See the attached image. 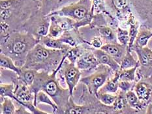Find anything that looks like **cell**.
I'll use <instances>...</instances> for the list:
<instances>
[{
  "label": "cell",
  "instance_id": "obj_4",
  "mask_svg": "<svg viewBox=\"0 0 152 114\" xmlns=\"http://www.w3.org/2000/svg\"><path fill=\"white\" fill-rule=\"evenodd\" d=\"M91 0H80L77 3L65 6L59 11L51 12L47 16L59 15L73 20L77 24V28L90 24L93 16L91 15Z\"/></svg>",
  "mask_w": 152,
  "mask_h": 114
},
{
  "label": "cell",
  "instance_id": "obj_3",
  "mask_svg": "<svg viewBox=\"0 0 152 114\" xmlns=\"http://www.w3.org/2000/svg\"><path fill=\"white\" fill-rule=\"evenodd\" d=\"M68 50L48 48L39 42L29 51L22 68L52 73L58 67Z\"/></svg>",
  "mask_w": 152,
  "mask_h": 114
},
{
  "label": "cell",
  "instance_id": "obj_18",
  "mask_svg": "<svg viewBox=\"0 0 152 114\" xmlns=\"http://www.w3.org/2000/svg\"><path fill=\"white\" fill-rule=\"evenodd\" d=\"M46 104L50 106L53 109V112L54 113H58L59 111V107L57 106L54 101L53 100L51 97L48 95V94L44 92L43 91H40L37 93L35 95V105L37 106L39 104Z\"/></svg>",
  "mask_w": 152,
  "mask_h": 114
},
{
  "label": "cell",
  "instance_id": "obj_19",
  "mask_svg": "<svg viewBox=\"0 0 152 114\" xmlns=\"http://www.w3.org/2000/svg\"><path fill=\"white\" fill-rule=\"evenodd\" d=\"M50 16H53L55 20L57 22L59 25L64 31H72L74 29L77 28V24L73 20L66 17V16H61L59 15H52Z\"/></svg>",
  "mask_w": 152,
  "mask_h": 114
},
{
  "label": "cell",
  "instance_id": "obj_12",
  "mask_svg": "<svg viewBox=\"0 0 152 114\" xmlns=\"http://www.w3.org/2000/svg\"><path fill=\"white\" fill-rule=\"evenodd\" d=\"M100 49L110 55L119 64H120L122 59L124 58L127 51L128 46L121 44L118 42L107 43L102 46Z\"/></svg>",
  "mask_w": 152,
  "mask_h": 114
},
{
  "label": "cell",
  "instance_id": "obj_35",
  "mask_svg": "<svg viewBox=\"0 0 152 114\" xmlns=\"http://www.w3.org/2000/svg\"><path fill=\"white\" fill-rule=\"evenodd\" d=\"M104 40L101 36L94 37L91 39L90 44L95 49H100L104 45Z\"/></svg>",
  "mask_w": 152,
  "mask_h": 114
},
{
  "label": "cell",
  "instance_id": "obj_37",
  "mask_svg": "<svg viewBox=\"0 0 152 114\" xmlns=\"http://www.w3.org/2000/svg\"><path fill=\"white\" fill-rule=\"evenodd\" d=\"M146 113L147 114H152V102L148 104V106H147Z\"/></svg>",
  "mask_w": 152,
  "mask_h": 114
},
{
  "label": "cell",
  "instance_id": "obj_10",
  "mask_svg": "<svg viewBox=\"0 0 152 114\" xmlns=\"http://www.w3.org/2000/svg\"><path fill=\"white\" fill-rule=\"evenodd\" d=\"M134 91L137 97L146 106L152 102V82L151 80L145 78L138 81L134 85Z\"/></svg>",
  "mask_w": 152,
  "mask_h": 114
},
{
  "label": "cell",
  "instance_id": "obj_24",
  "mask_svg": "<svg viewBox=\"0 0 152 114\" xmlns=\"http://www.w3.org/2000/svg\"><path fill=\"white\" fill-rule=\"evenodd\" d=\"M152 37V31L148 29H142L138 33L134 43L137 46L143 48L147 46L150 39Z\"/></svg>",
  "mask_w": 152,
  "mask_h": 114
},
{
  "label": "cell",
  "instance_id": "obj_21",
  "mask_svg": "<svg viewBox=\"0 0 152 114\" xmlns=\"http://www.w3.org/2000/svg\"><path fill=\"white\" fill-rule=\"evenodd\" d=\"M0 66L1 69L12 70L16 75H19L21 73V68L18 67L11 57L2 53L0 55Z\"/></svg>",
  "mask_w": 152,
  "mask_h": 114
},
{
  "label": "cell",
  "instance_id": "obj_33",
  "mask_svg": "<svg viewBox=\"0 0 152 114\" xmlns=\"http://www.w3.org/2000/svg\"><path fill=\"white\" fill-rule=\"evenodd\" d=\"M116 35L117 40L119 42L118 43L123 45L128 46L130 41L129 32H128L127 30L123 29L121 28H118Z\"/></svg>",
  "mask_w": 152,
  "mask_h": 114
},
{
  "label": "cell",
  "instance_id": "obj_17",
  "mask_svg": "<svg viewBox=\"0 0 152 114\" xmlns=\"http://www.w3.org/2000/svg\"><path fill=\"white\" fill-rule=\"evenodd\" d=\"M125 98H126L128 105L134 110L142 111L146 107V106L144 105L138 99L137 94L133 90L129 91L125 93Z\"/></svg>",
  "mask_w": 152,
  "mask_h": 114
},
{
  "label": "cell",
  "instance_id": "obj_25",
  "mask_svg": "<svg viewBox=\"0 0 152 114\" xmlns=\"http://www.w3.org/2000/svg\"><path fill=\"white\" fill-rule=\"evenodd\" d=\"M120 65V69H127V68H131L134 67H139V62L138 60H135L131 54V50L128 48L126 54L122 59Z\"/></svg>",
  "mask_w": 152,
  "mask_h": 114
},
{
  "label": "cell",
  "instance_id": "obj_13",
  "mask_svg": "<svg viewBox=\"0 0 152 114\" xmlns=\"http://www.w3.org/2000/svg\"><path fill=\"white\" fill-rule=\"evenodd\" d=\"M92 51L100 64L107 65L114 73L120 69V65L110 55L107 54L104 50L101 49H94Z\"/></svg>",
  "mask_w": 152,
  "mask_h": 114
},
{
  "label": "cell",
  "instance_id": "obj_38",
  "mask_svg": "<svg viewBox=\"0 0 152 114\" xmlns=\"http://www.w3.org/2000/svg\"><path fill=\"white\" fill-rule=\"evenodd\" d=\"M151 78H152V76H151ZM151 82H152V78L151 79Z\"/></svg>",
  "mask_w": 152,
  "mask_h": 114
},
{
  "label": "cell",
  "instance_id": "obj_6",
  "mask_svg": "<svg viewBox=\"0 0 152 114\" xmlns=\"http://www.w3.org/2000/svg\"><path fill=\"white\" fill-rule=\"evenodd\" d=\"M18 78V77H17ZM15 100L18 104H21L26 107V109L30 110L33 113H48L47 112L37 109L35 105V93L33 92L30 87L26 85L20 80L18 78V81H15Z\"/></svg>",
  "mask_w": 152,
  "mask_h": 114
},
{
  "label": "cell",
  "instance_id": "obj_26",
  "mask_svg": "<svg viewBox=\"0 0 152 114\" xmlns=\"http://www.w3.org/2000/svg\"><path fill=\"white\" fill-rule=\"evenodd\" d=\"M12 99L9 97H1V114H14L16 112L15 104L12 102Z\"/></svg>",
  "mask_w": 152,
  "mask_h": 114
},
{
  "label": "cell",
  "instance_id": "obj_7",
  "mask_svg": "<svg viewBox=\"0 0 152 114\" xmlns=\"http://www.w3.org/2000/svg\"><path fill=\"white\" fill-rule=\"evenodd\" d=\"M111 70L107 65L100 64L94 73L82 78L80 82L86 86L89 93L97 97L99 89L108 80Z\"/></svg>",
  "mask_w": 152,
  "mask_h": 114
},
{
  "label": "cell",
  "instance_id": "obj_36",
  "mask_svg": "<svg viewBox=\"0 0 152 114\" xmlns=\"http://www.w3.org/2000/svg\"><path fill=\"white\" fill-rule=\"evenodd\" d=\"M26 107H24V106L21 105V104H20V107L17 110H16V112L15 113H30V112H27V110H26Z\"/></svg>",
  "mask_w": 152,
  "mask_h": 114
},
{
  "label": "cell",
  "instance_id": "obj_31",
  "mask_svg": "<svg viewBox=\"0 0 152 114\" xmlns=\"http://www.w3.org/2000/svg\"><path fill=\"white\" fill-rule=\"evenodd\" d=\"M118 94H114V93H99L97 94V99L99 101L107 106H112L114 103L115 100H116Z\"/></svg>",
  "mask_w": 152,
  "mask_h": 114
},
{
  "label": "cell",
  "instance_id": "obj_32",
  "mask_svg": "<svg viewBox=\"0 0 152 114\" xmlns=\"http://www.w3.org/2000/svg\"><path fill=\"white\" fill-rule=\"evenodd\" d=\"M15 84H1L0 86V94L1 97H9L13 100L15 99Z\"/></svg>",
  "mask_w": 152,
  "mask_h": 114
},
{
  "label": "cell",
  "instance_id": "obj_16",
  "mask_svg": "<svg viewBox=\"0 0 152 114\" xmlns=\"http://www.w3.org/2000/svg\"><path fill=\"white\" fill-rule=\"evenodd\" d=\"M119 76L117 73H115L114 76L111 79H108L104 84L102 86L98 91L97 94L99 93H116L119 89L118 86Z\"/></svg>",
  "mask_w": 152,
  "mask_h": 114
},
{
  "label": "cell",
  "instance_id": "obj_27",
  "mask_svg": "<svg viewBox=\"0 0 152 114\" xmlns=\"http://www.w3.org/2000/svg\"><path fill=\"white\" fill-rule=\"evenodd\" d=\"M139 67H134L127 69H120L117 73L119 76V80H126L133 81L136 79L137 71Z\"/></svg>",
  "mask_w": 152,
  "mask_h": 114
},
{
  "label": "cell",
  "instance_id": "obj_9",
  "mask_svg": "<svg viewBox=\"0 0 152 114\" xmlns=\"http://www.w3.org/2000/svg\"><path fill=\"white\" fill-rule=\"evenodd\" d=\"M131 50L136 52L138 58L140 76L144 78L152 76V50L149 47L140 48L133 44Z\"/></svg>",
  "mask_w": 152,
  "mask_h": 114
},
{
  "label": "cell",
  "instance_id": "obj_34",
  "mask_svg": "<svg viewBox=\"0 0 152 114\" xmlns=\"http://www.w3.org/2000/svg\"><path fill=\"white\" fill-rule=\"evenodd\" d=\"M118 86L120 91L126 93L129 91L131 90L132 87H133V84H132V81H129L119 80Z\"/></svg>",
  "mask_w": 152,
  "mask_h": 114
},
{
  "label": "cell",
  "instance_id": "obj_28",
  "mask_svg": "<svg viewBox=\"0 0 152 114\" xmlns=\"http://www.w3.org/2000/svg\"><path fill=\"white\" fill-rule=\"evenodd\" d=\"M112 106L115 113H124V111L127 108V107L129 106L128 105L126 98H125V93L120 91Z\"/></svg>",
  "mask_w": 152,
  "mask_h": 114
},
{
  "label": "cell",
  "instance_id": "obj_15",
  "mask_svg": "<svg viewBox=\"0 0 152 114\" xmlns=\"http://www.w3.org/2000/svg\"><path fill=\"white\" fill-rule=\"evenodd\" d=\"M39 43L45 46V47L55 49V50H68L71 47L69 45L63 42L59 38H54L48 37V35L42 37L39 41Z\"/></svg>",
  "mask_w": 152,
  "mask_h": 114
},
{
  "label": "cell",
  "instance_id": "obj_8",
  "mask_svg": "<svg viewBox=\"0 0 152 114\" xmlns=\"http://www.w3.org/2000/svg\"><path fill=\"white\" fill-rule=\"evenodd\" d=\"M59 71L61 73V74H62L65 84L70 91L71 96L73 97L75 88L81 79L82 73L80 70L77 67V65H75V63L70 61L68 59L66 60L65 59Z\"/></svg>",
  "mask_w": 152,
  "mask_h": 114
},
{
  "label": "cell",
  "instance_id": "obj_22",
  "mask_svg": "<svg viewBox=\"0 0 152 114\" xmlns=\"http://www.w3.org/2000/svg\"><path fill=\"white\" fill-rule=\"evenodd\" d=\"M100 36L107 43H115L117 42V35L110 27L107 25H101L98 28Z\"/></svg>",
  "mask_w": 152,
  "mask_h": 114
},
{
  "label": "cell",
  "instance_id": "obj_11",
  "mask_svg": "<svg viewBox=\"0 0 152 114\" xmlns=\"http://www.w3.org/2000/svg\"><path fill=\"white\" fill-rule=\"evenodd\" d=\"M100 65L93 51L84 52L76 61L77 67L82 71L95 70Z\"/></svg>",
  "mask_w": 152,
  "mask_h": 114
},
{
  "label": "cell",
  "instance_id": "obj_14",
  "mask_svg": "<svg viewBox=\"0 0 152 114\" xmlns=\"http://www.w3.org/2000/svg\"><path fill=\"white\" fill-rule=\"evenodd\" d=\"M64 113L70 114H85V113H96L95 107H92L90 105H77L72 100V97H71L68 106Z\"/></svg>",
  "mask_w": 152,
  "mask_h": 114
},
{
  "label": "cell",
  "instance_id": "obj_20",
  "mask_svg": "<svg viewBox=\"0 0 152 114\" xmlns=\"http://www.w3.org/2000/svg\"><path fill=\"white\" fill-rule=\"evenodd\" d=\"M37 73V71L35 70L22 67L21 73L19 75H17V76L18 79L21 80L23 83L29 87H31L34 83Z\"/></svg>",
  "mask_w": 152,
  "mask_h": 114
},
{
  "label": "cell",
  "instance_id": "obj_1",
  "mask_svg": "<svg viewBox=\"0 0 152 114\" xmlns=\"http://www.w3.org/2000/svg\"><path fill=\"white\" fill-rule=\"evenodd\" d=\"M67 54L63 58L58 67L52 73L41 70L37 71L34 84L30 87L35 95L40 91H43L54 101L59 107L58 113H64L70 100L71 93L68 88H64L56 78V75L61 68Z\"/></svg>",
  "mask_w": 152,
  "mask_h": 114
},
{
  "label": "cell",
  "instance_id": "obj_30",
  "mask_svg": "<svg viewBox=\"0 0 152 114\" xmlns=\"http://www.w3.org/2000/svg\"><path fill=\"white\" fill-rule=\"evenodd\" d=\"M59 39L65 44H67L71 47L77 46L78 42L80 41V38H75V35L72 34L71 31H64Z\"/></svg>",
  "mask_w": 152,
  "mask_h": 114
},
{
  "label": "cell",
  "instance_id": "obj_23",
  "mask_svg": "<svg viewBox=\"0 0 152 114\" xmlns=\"http://www.w3.org/2000/svg\"><path fill=\"white\" fill-rule=\"evenodd\" d=\"M62 0H41V7L39 11L45 16H47L58 7Z\"/></svg>",
  "mask_w": 152,
  "mask_h": 114
},
{
  "label": "cell",
  "instance_id": "obj_29",
  "mask_svg": "<svg viewBox=\"0 0 152 114\" xmlns=\"http://www.w3.org/2000/svg\"><path fill=\"white\" fill-rule=\"evenodd\" d=\"M50 24L49 27V31L48 36L50 37L54 38H59L61 37L62 34L64 33V31L63 30L60 26L55 20L53 16H50Z\"/></svg>",
  "mask_w": 152,
  "mask_h": 114
},
{
  "label": "cell",
  "instance_id": "obj_2",
  "mask_svg": "<svg viewBox=\"0 0 152 114\" xmlns=\"http://www.w3.org/2000/svg\"><path fill=\"white\" fill-rule=\"evenodd\" d=\"M39 41L29 33L23 31H12L1 35V53L7 55L18 67L25 64L26 57Z\"/></svg>",
  "mask_w": 152,
  "mask_h": 114
},
{
  "label": "cell",
  "instance_id": "obj_5",
  "mask_svg": "<svg viewBox=\"0 0 152 114\" xmlns=\"http://www.w3.org/2000/svg\"><path fill=\"white\" fill-rule=\"evenodd\" d=\"M50 24V17L45 16L39 11L22 25L20 31L29 33L40 41V39L47 36Z\"/></svg>",
  "mask_w": 152,
  "mask_h": 114
}]
</instances>
